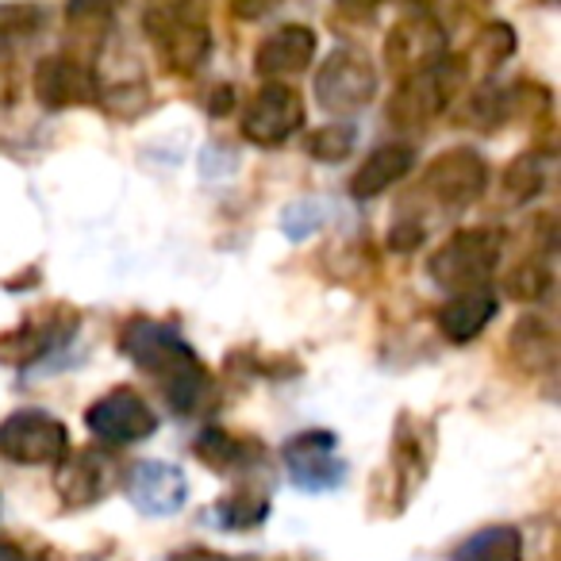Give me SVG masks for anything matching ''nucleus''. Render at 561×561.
<instances>
[{"instance_id":"f257e3e1","label":"nucleus","mask_w":561,"mask_h":561,"mask_svg":"<svg viewBox=\"0 0 561 561\" xmlns=\"http://www.w3.org/2000/svg\"><path fill=\"white\" fill-rule=\"evenodd\" d=\"M119 351L124 358H131L142 374H150L158 381V389L165 392L173 412L188 415L204 404V397L211 392V374L204 369L201 354L162 320L150 316H135L119 331Z\"/></svg>"},{"instance_id":"f03ea898","label":"nucleus","mask_w":561,"mask_h":561,"mask_svg":"<svg viewBox=\"0 0 561 561\" xmlns=\"http://www.w3.org/2000/svg\"><path fill=\"white\" fill-rule=\"evenodd\" d=\"M435 450H438L435 423L415 412H400L397 427H392L389 466L374 477V512L381 515L404 512L415 492H420V484L427 481L431 466H435Z\"/></svg>"},{"instance_id":"7ed1b4c3","label":"nucleus","mask_w":561,"mask_h":561,"mask_svg":"<svg viewBox=\"0 0 561 561\" xmlns=\"http://www.w3.org/2000/svg\"><path fill=\"white\" fill-rule=\"evenodd\" d=\"M142 27H147V39L165 73L193 78L211 58V27L204 9L178 4V0H162V4H154L147 12Z\"/></svg>"},{"instance_id":"20e7f679","label":"nucleus","mask_w":561,"mask_h":561,"mask_svg":"<svg viewBox=\"0 0 561 561\" xmlns=\"http://www.w3.org/2000/svg\"><path fill=\"white\" fill-rule=\"evenodd\" d=\"M469 89L466 58H443L427 70L400 78L397 93L389 96V124L397 131H423Z\"/></svg>"},{"instance_id":"39448f33","label":"nucleus","mask_w":561,"mask_h":561,"mask_svg":"<svg viewBox=\"0 0 561 561\" xmlns=\"http://www.w3.org/2000/svg\"><path fill=\"white\" fill-rule=\"evenodd\" d=\"M504 254V231L500 227H461L446 242H438V250L431 254L427 273L438 289L446 293H477L492 280Z\"/></svg>"},{"instance_id":"423d86ee","label":"nucleus","mask_w":561,"mask_h":561,"mask_svg":"<svg viewBox=\"0 0 561 561\" xmlns=\"http://www.w3.org/2000/svg\"><path fill=\"white\" fill-rule=\"evenodd\" d=\"M316 104L331 116H354L377 96V66L366 50L339 47L316 70Z\"/></svg>"},{"instance_id":"0eeeda50","label":"nucleus","mask_w":561,"mask_h":561,"mask_svg":"<svg viewBox=\"0 0 561 561\" xmlns=\"http://www.w3.org/2000/svg\"><path fill=\"white\" fill-rule=\"evenodd\" d=\"M78 308L62 305V300H50V305L27 312L24 320L12 331L0 335V366L9 369H27L39 358H47L50 351H58L62 343H70L78 335Z\"/></svg>"},{"instance_id":"6e6552de","label":"nucleus","mask_w":561,"mask_h":561,"mask_svg":"<svg viewBox=\"0 0 561 561\" xmlns=\"http://www.w3.org/2000/svg\"><path fill=\"white\" fill-rule=\"evenodd\" d=\"M70 454V427L43 408H20L0 420V458L16 466H58Z\"/></svg>"},{"instance_id":"1a4fd4ad","label":"nucleus","mask_w":561,"mask_h":561,"mask_svg":"<svg viewBox=\"0 0 561 561\" xmlns=\"http://www.w3.org/2000/svg\"><path fill=\"white\" fill-rule=\"evenodd\" d=\"M423 196L443 211H466L489 188V162L473 147H450L423 170Z\"/></svg>"},{"instance_id":"9d476101","label":"nucleus","mask_w":561,"mask_h":561,"mask_svg":"<svg viewBox=\"0 0 561 561\" xmlns=\"http://www.w3.org/2000/svg\"><path fill=\"white\" fill-rule=\"evenodd\" d=\"M305 96L297 93L285 81H265L247 104V116H242V139L254 142L262 150L285 147L293 135L305 127Z\"/></svg>"},{"instance_id":"9b49d317","label":"nucleus","mask_w":561,"mask_h":561,"mask_svg":"<svg viewBox=\"0 0 561 561\" xmlns=\"http://www.w3.org/2000/svg\"><path fill=\"white\" fill-rule=\"evenodd\" d=\"M85 427L89 435L108 446H135L147 443L158 431V412L131 385H116L85 408Z\"/></svg>"},{"instance_id":"f8f14e48","label":"nucleus","mask_w":561,"mask_h":561,"mask_svg":"<svg viewBox=\"0 0 561 561\" xmlns=\"http://www.w3.org/2000/svg\"><path fill=\"white\" fill-rule=\"evenodd\" d=\"M446 58V32L431 12H408L385 35V66L397 78L427 70Z\"/></svg>"},{"instance_id":"ddd939ff","label":"nucleus","mask_w":561,"mask_h":561,"mask_svg":"<svg viewBox=\"0 0 561 561\" xmlns=\"http://www.w3.org/2000/svg\"><path fill=\"white\" fill-rule=\"evenodd\" d=\"M289 481L305 492H331L346 481V461L339 458V438L331 431H300L280 450Z\"/></svg>"},{"instance_id":"4468645a","label":"nucleus","mask_w":561,"mask_h":561,"mask_svg":"<svg viewBox=\"0 0 561 561\" xmlns=\"http://www.w3.org/2000/svg\"><path fill=\"white\" fill-rule=\"evenodd\" d=\"M32 89H35V101L47 112L81 108V104L96 101V73L70 55H47L35 66Z\"/></svg>"},{"instance_id":"2eb2a0df","label":"nucleus","mask_w":561,"mask_h":561,"mask_svg":"<svg viewBox=\"0 0 561 561\" xmlns=\"http://www.w3.org/2000/svg\"><path fill=\"white\" fill-rule=\"evenodd\" d=\"M316 50H320V35L308 24H285L273 35H265L254 50V70L265 81H285L297 78L312 66Z\"/></svg>"},{"instance_id":"dca6fc26","label":"nucleus","mask_w":561,"mask_h":561,"mask_svg":"<svg viewBox=\"0 0 561 561\" xmlns=\"http://www.w3.org/2000/svg\"><path fill=\"white\" fill-rule=\"evenodd\" d=\"M127 500L142 515H178L188 500V481L170 461H139L127 473Z\"/></svg>"},{"instance_id":"f3484780","label":"nucleus","mask_w":561,"mask_h":561,"mask_svg":"<svg viewBox=\"0 0 561 561\" xmlns=\"http://www.w3.org/2000/svg\"><path fill=\"white\" fill-rule=\"evenodd\" d=\"M108 484H112V466L104 454L78 450L58 461L55 489L70 512H81V507H93L96 500H104L108 496Z\"/></svg>"},{"instance_id":"a211bd4d","label":"nucleus","mask_w":561,"mask_h":561,"mask_svg":"<svg viewBox=\"0 0 561 561\" xmlns=\"http://www.w3.org/2000/svg\"><path fill=\"white\" fill-rule=\"evenodd\" d=\"M496 312H500V300L492 297L489 289L458 293V297L446 300L435 312L438 335L454 346H466V343H473V339H481V331L496 320Z\"/></svg>"},{"instance_id":"6ab92c4d","label":"nucleus","mask_w":561,"mask_h":561,"mask_svg":"<svg viewBox=\"0 0 561 561\" xmlns=\"http://www.w3.org/2000/svg\"><path fill=\"white\" fill-rule=\"evenodd\" d=\"M415 170V150L412 142H385V147L369 150L366 162L354 170L351 178V196L354 201H374L385 188H392L397 181H404Z\"/></svg>"},{"instance_id":"aec40b11","label":"nucleus","mask_w":561,"mask_h":561,"mask_svg":"<svg viewBox=\"0 0 561 561\" xmlns=\"http://www.w3.org/2000/svg\"><path fill=\"white\" fill-rule=\"evenodd\" d=\"M507 358L523 369V374H553L558 366V335L542 316H519L507 335Z\"/></svg>"},{"instance_id":"412c9836","label":"nucleus","mask_w":561,"mask_h":561,"mask_svg":"<svg viewBox=\"0 0 561 561\" xmlns=\"http://www.w3.org/2000/svg\"><path fill=\"white\" fill-rule=\"evenodd\" d=\"M193 454L211 473H239L262 458V446H257V438H242L227 427H204L193 443Z\"/></svg>"},{"instance_id":"4be33fe9","label":"nucleus","mask_w":561,"mask_h":561,"mask_svg":"<svg viewBox=\"0 0 561 561\" xmlns=\"http://www.w3.org/2000/svg\"><path fill=\"white\" fill-rule=\"evenodd\" d=\"M450 561H523V535L507 523L481 527L454 546Z\"/></svg>"},{"instance_id":"5701e85b","label":"nucleus","mask_w":561,"mask_h":561,"mask_svg":"<svg viewBox=\"0 0 561 561\" xmlns=\"http://www.w3.org/2000/svg\"><path fill=\"white\" fill-rule=\"evenodd\" d=\"M550 181V154L546 150H523L500 173V188L512 204H530Z\"/></svg>"},{"instance_id":"b1692460","label":"nucleus","mask_w":561,"mask_h":561,"mask_svg":"<svg viewBox=\"0 0 561 561\" xmlns=\"http://www.w3.org/2000/svg\"><path fill=\"white\" fill-rule=\"evenodd\" d=\"M515 47H519V39H515V27L504 24V20H489V24L477 27L473 43H469V50L461 58H466L469 70L492 73L515 55Z\"/></svg>"},{"instance_id":"393cba45","label":"nucleus","mask_w":561,"mask_h":561,"mask_svg":"<svg viewBox=\"0 0 561 561\" xmlns=\"http://www.w3.org/2000/svg\"><path fill=\"white\" fill-rule=\"evenodd\" d=\"M461 124L473 127L481 135H496L507 124V89L504 85H484L466 89V104H461Z\"/></svg>"},{"instance_id":"a878e982","label":"nucleus","mask_w":561,"mask_h":561,"mask_svg":"<svg viewBox=\"0 0 561 561\" xmlns=\"http://www.w3.org/2000/svg\"><path fill=\"white\" fill-rule=\"evenodd\" d=\"M550 289H553V270H550V262L538 254L523 257L504 277V293L515 305H542V300L550 297Z\"/></svg>"},{"instance_id":"bb28decb","label":"nucleus","mask_w":561,"mask_h":561,"mask_svg":"<svg viewBox=\"0 0 561 561\" xmlns=\"http://www.w3.org/2000/svg\"><path fill=\"white\" fill-rule=\"evenodd\" d=\"M270 515V500L254 489H239L231 496H224L211 512V523L224 530H254L257 523H265Z\"/></svg>"},{"instance_id":"cd10ccee","label":"nucleus","mask_w":561,"mask_h":561,"mask_svg":"<svg viewBox=\"0 0 561 561\" xmlns=\"http://www.w3.org/2000/svg\"><path fill=\"white\" fill-rule=\"evenodd\" d=\"M553 116V93L542 81L519 78L507 85V119H523V124H546Z\"/></svg>"},{"instance_id":"c85d7f7f","label":"nucleus","mask_w":561,"mask_h":561,"mask_svg":"<svg viewBox=\"0 0 561 561\" xmlns=\"http://www.w3.org/2000/svg\"><path fill=\"white\" fill-rule=\"evenodd\" d=\"M47 24V9L39 0H4L0 4V43L32 39Z\"/></svg>"},{"instance_id":"c756f323","label":"nucleus","mask_w":561,"mask_h":561,"mask_svg":"<svg viewBox=\"0 0 561 561\" xmlns=\"http://www.w3.org/2000/svg\"><path fill=\"white\" fill-rule=\"evenodd\" d=\"M354 139H358L354 124H346V119H335V124L316 127V131L308 135L305 150H308V158H316V162L335 165V162H343V158L354 150Z\"/></svg>"},{"instance_id":"7c9ffc66","label":"nucleus","mask_w":561,"mask_h":561,"mask_svg":"<svg viewBox=\"0 0 561 561\" xmlns=\"http://www.w3.org/2000/svg\"><path fill=\"white\" fill-rule=\"evenodd\" d=\"M323 224V211L316 201H297L280 211V231L289 234L293 242H305L308 234H316V227Z\"/></svg>"},{"instance_id":"2f4dec72","label":"nucleus","mask_w":561,"mask_h":561,"mask_svg":"<svg viewBox=\"0 0 561 561\" xmlns=\"http://www.w3.org/2000/svg\"><path fill=\"white\" fill-rule=\"evenodd\" d=\"M423 234H427V227H423L420 219H397L389 231V242H392V250H415L423 242Z\"/></svg>"},{"instance_id":"473e14b6","label":"nucleus","mask_w":561,"mask_h":561,"mask_svg":"<svg viewBox=\"0 0 561 561\" xmlns=\"http://www.w3.org/2000/svg\"><path fill=\"white\" fill-rule=\"evenodd\" d=\"M489 4L492 0H454V20L461 24H481L489 16Z\"/></svg>"},{"instance_id":"72a5a7b5","label":"nucleus","mask_w":561,"mask_h":561,"mask_svg":"<svg viewBox=\"0 0 561 561\" xmlns=\"http://www.w3.org/2000/svg\"><path fill=\"white\" fill-rule=\"evenodd\" d=\"M170 561H247V558H234V553L208 550V546H185V550L170 553Z\"/></svg>"},{"instance_id":"f704fd0d","label":"nucleus","mask_w":561,"mask_h":561,"mask_svg":"<svg viewBox=\"0 0 561 561\" xmlns=\"http://www.w3.org/2000/svg\"><path fill=\"white\" fill-rule=\"evenodd\" d=\"M227 4H231V12L239 20H262L277 0H227Z\"/></svg>"},{"instance_id":"c9c22d12","label":"nucleus","mask_w":561,"mask_h":561,"mask_svg":"<svg viewBox=\"0 0 561 561\" xmlns=\"http://www.w3.org/2000/svg\"><path fill=\"white\" fill-rule=\"evenodd\" d=\"M16 89H20L16 66H12L9 58H0V104H12V101H16Z\"/></svg>"},{"instance_id":"e433bc0d","label":"nucleus","mask_w":561,"mask_h":561,"mask_svg":"<svg viewBox=\"0 0 561 561\" xmlns=\"http://www.w3.org/2000/svg\"><path fill=\"white\" fill-rule=\"evenodd\" d=\"M234 108V85H216L211 89V96H208V112L211 116H227V112Z\"/></svg>"},{"instance_id":"4c0bfd02","label":"nucleus","mask_w":561,"mask_h":561,"mask_svg":"<svg viewBox=\"0 0 561 561\" xmlns=\"http://www.w3.org/2000/svg\"><path fill=\"white\" fill-rule=\"evenodd\" d=\"M178 4H193V9H204V12H208V0H178Z\"/></svg>"}]
</instances>
